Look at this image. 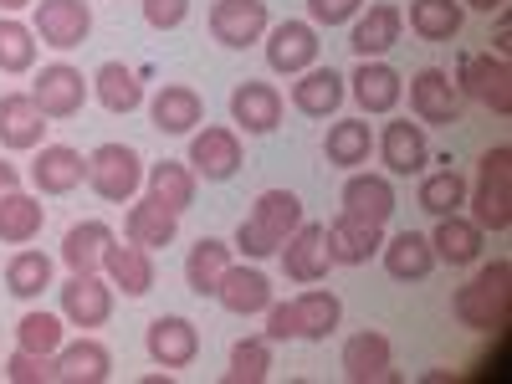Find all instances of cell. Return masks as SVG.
Wrapping results in <instances>:
<instances>
[{"mask_svg":"<svg viewBox=\"0 0 512 384\" xmlns=\"http://www.w3.org/2000/svg\"><path fill=\"white\" fill-rule=\"evenodd\" d=\"M47 128H52V118L36 108L31 93H0V149H16V154L41 149L47 144Z\"/></svg>","mask_w":512,"mask_h":384,"instance_id":"cell-13","label":"cell"},{"mask_svg":"<svg viewBox=\"0 0 512 384\" xmlns=\"http://www.w3.org/2000/svg\"><path fill=\"white\" fill-rule=\"evenodd\" d=\"M461 205H466V175L451 169V159H446V169L420 180V210H431V216H456Z\"/></svg>","mask_w":512,"mask_h":384,"instance_id":"cell-41","label":"cell"},{"mask_svg":"<svg viewBox=\"0 0 512 384\" xmlns=\"http://www.w3.org/2000/svg\"><path fill=\"white\" fill-rule=\"evenodd\" d=\"M36 67V31L16 16H0V72H31Z\"/></svg>","mask_w":512,"mask_h":384,"instance_id":"cell-43","label":"cell"},{"mask_svg":"<svg viewBox=\"0 0 512 384\" xmlns=\"http://www.w3.org/2000/svg\"><path fill=\"white\" fill-rule=\"evenodd\" d=\"M461 6H472V11H487V16H492V11L507 6V0H461Z\"/></svg>","mask_w":512,"mask_h":384,"instance_id":"cell-51","label":"cell"},{"mask_svg":"<svg viewBox=\"0 0 512 384\" xmlns=\"http://www.w3.org/2000/svg\"><path fill=\"white\" fill-rule=\"evenodd\" d=\"M344 374L354 384L395 379V369H390V338H384V333H354L344 344Z\"/></svg>","mask_w":512,"mask_h":384,"instance_id":"cell-36","label":"cell"},{"mask_svg":"<svg viewBox=\"0 0 512 384\" xmlns=\"http://www.w3.org/2000/svg\"><path fill=\"white\" fill-rule=\"evenodd\" d=\"M88 185L98 200L108 205H128L144 185V159L128 149V144H98L88 154Z\"/></svg>","mask_w":512,"mask_h":384,"instance_id":"cell-4","label":"cell"},{"mask_svg":"<svg viewBox=\"0 0 512 384\" xmlns=\"http://www.w3.org/2000/svg\"><path fill=\"white\" fill-rule=\"evenodd\" d=\"M88 93H93V82L82 77L72 62H52V67H41V77H36V88H31V98H36V108L47 113V118H77L82 113V103H88Z\"/></svg>","mask_w":512,"mask_h":384,"instance_id":"cell-10","label":"cell"},{"mask_svg":"<svg viewBox=\"0 0 512 384\" xmlns=\"http://www.w3.org/2000/svg\"><path fill=\"white\" fill-rule=\"evenodd\" d=\"M185 16H190V0H144V21L154 31H175L185 26Z\"/></svg>","mask_w":512,"mask_h":384,"instance_id":"cell-47","label":"cell"},{"mask_svg":"<svg viewBox=\"0 0 512 384\" xmlns=\"http://www.w3.org/2000/svg\"><path fill=\"white\" fill-rule=\"evenodd\" d=\"M267 26H272L267 0H216V6H210V36L231 52L256 47V41L267 36Z\"/></svg>","mask_w":512,"mask_h":384,"instance_id":"cell-8","label":"cell"},{"mask_svg":"<svg viewBox=\"0 0 512 384\" xmlns=\"http://www.w3.org/2000/svg\"><path fill=\"white\" fill-rule=\"evenodd\" d=\"M226 267H231V241L200 236V241L190 246V256H185V282H190V292H195V297H216Z\"/></svg>","mask_w":512,"mask_h":384,"instance_id":"cell-32","label":"cell"},{"mask_svg":"<svg viewBox=\"0 0 512 384\" xmlns=\"http://www.w3.org/2000/svg\"><path fill=\"white\" fill-rule=\"evenodd\" d=\"M379 246H384V226H369V221H354V216L328 221V256H333V267H364Z\"/></svg>","mask_w":512,"mask_h":384,"instance_id":"cell-25","label":"cell"},{"mask_svg":"<svg viewBox=\"0 0 512 384\" xmlns=\"http://www.w3.org/2000/svg\"><path fill=\"white\" fill-rule=\"evenodd\" d=\"M88 82H93V98H98L108 113H134V108H144V82H139V72H134V67H123V62H103Z\"/></svg>","mask_w":512,"mask_h":384,"instance_id":"cell-34","label":"cell"},{"mask_svg":"<svg viewBox=\"0 0 512 384\" xmlns=\"http://www.w3.org/2000/svg\"><path fill=\"white\" fill-rule=\"evenodd\" d=\"M431 246H436V262L472 267L477 256H482V226H477V221H466L461 210H456V216H436Z\"/></svg>","mask_w":512,"mask_h":384,"instance_id":"cell-29","label":"cell"},{"mask_svg":"<svg viewBox=\"0 0 512 384\" xmlns=\"http://www.w3.org/2000/svg\"><path fill=\"white\" fill-rule=\"evenodd\" d=\"M113 374V354L98 338H77V344L57 349V379L62 384H103Z\"/></svg>","mask_w":512,"mask_h":384,"instance_id":"cell-30","label":"cell"},{"mask_svg":"<svg viewBox=\"0 0 512 384\" xmlns=\"http://www.w3.org/2000/svg\"><path fill=\"white\" fill-rule=\"evenodd\" d=\"M31 31L41 47H57V52H72L93 36V6L88 0H36V16H31Z\"/></svg>","mask_w":512,"mask_h":384,"instance_id":"cell-5","label":"cell"},{"mask_svg":"<svg viewBox=\"0 0 512 384\" xmlns=\"http://www.w3.org/2000/svg\"><path fill=\"white\" fill-rule=\"evenodd\" d=\"M344 82L349 77H338L333 67H308V72H297L292 82V108L303 113V118H328L338 113V103H344Z\"/></svg>","mask_w":512,"mask_h":384,"instance_id":"cell-24","label":"cell"},{"mask_svg":"<svg viewBox=\"0 0 512 384\" xmlns=\"http://www.w3.org/2000/svg\"><path fill=\"white\" fill-rule=\"evenodd\" d=\"M400 31H405V11H400V6H390V0H379V6H369L364 16H354L349 47H354V57H359V62H374V57H384V52L395 47Z\"/></svg>","mask_w":512,"mask_h":384,"instance_id":"cell-16","label":"cell"},{"mask_svg":"<svg viewBox=\"0 0 512 384\" xmlns=\"http://www.w3.org/2000/svg\"><path fill=\"white\" fill-rule=\"evenodd\" d=\"M16 349L57 354V349H62V318H57V313H26V318L16 323Z\"/></svg>","mask_w":512,"mask_h":384,"instance_id":"cell-44","label":"cell"},{"mask_svg":"<svg viewBox=\"0 0 512 384\" xmlns=\"http://www.w3.org/2000/svg\"><path fill=\"white\" fill-rule=\"evenodd\" d=\"M292 318H297V338L323 344V338L338 328V318H344V303H338L333 292H323V287H308V292L292 297Z\"/></svg>","mask_w":512,"mask_h":384,"instance_id":"cell-33","label":"cell"},{"mask_svg":"<svg viewBox=\"0 0 512 384\" xmlns=\"http://www.w3.org/2000/svg\"><path fill=\"white\" fill-rule=\"evenodd\" d=\"M282 93L272 88V82H236V93H231V118L236 128H246V134H272V128L282 123Z\"/></svg>","mask_w":512,"mask_h":384,"instance_id":"cell-19","label":"cell"},{"mask_svg":"<svg viewBox=\"0 0 512 384\" xmlns=\"http://www.w3.org/2000/svg\"><path fill=\"white\" fill-rule=\"evenodd\" d=\"M57 292H62V318L72 328H103L113 318V282H103L98 272H72Z\"/></svg>","mask_w":512,"mask_h":384,"instance_id":"cell-11","label":"cell"},{"mask_svg":"<svg viewBox=\"0 0 512 384\" xmlns=\"http://www.w3.org/2000/svg\"><path fill=\"white\" fill-rule=\"evenodd\" d=\"M41 226H47V205H41L36 195H26L21 185L0 195V241H6V246L36 241Z\"/></svg>","mask_w":512,"mask_h":384,"instance_id":"cell-31","label":"cell"},{"mask_svg":"<svg viewBox=\"0 0 512 384\" xmlns=\"http://www.w3.org/2000/svg\"><path fill=\"white\" fill-rule=\"evenodd\" d=\"M282 272H287V282H323L328 277V267H333V256H328V226H313V221H303L282 246Z\"/></svg>","mask_w":512,"mask_h":384,"instance_id":"cell-12","label":"cell"},{"mask_svg":"<svg viewBox=\"0 0 512 384\" xmlns=\"http://www.w3.org/2000/svg\"><path fill=\"white\" fill-rule=\"evenodd\" d=\"M410 108H415L420 123H441V128L461 123V93H456L451 72H441V67H420V72L410 77Z\"/></svg>","mask_w":512,"mask_h":384,"instance_id":"cell-14","label":"cell"},{"mask_svg":"<svg viewBox=\"0 0 512 384\" xmlns=\"http://www.w3.org/2000/svg\"><path fill=\"white\" fill-rule=\"evenodd\" d=\"M144 349L159 369H190L200 359V328L190 318H154L149 323V338H144Z\"/></svg>","mask_w":512,"mask_h":384,"instance_id":"cell-15","label":"cell"},{"mask_svg":"<svg viewBox=\"0 0 512 384\" xmlns=\"http://www.w3.org/2000/svg\"><path fill=\"white\" fill-rule=\"evenodd\" d=\"M369 149H374V134H369V123H364V118L333 123V128H328V139H323V154H328V164H338V169H359V164H369Z\"/></svg>","mask_w":512,"mask_h":384,"instance_id":"cell-39","label":"cell"},{"mask_svg":"<svg viewBox=\"0 0 512 384\" xmlns=\"http://www.w3.org/2000/svg\"><path fill=\"white\" fill-rule=\"evenodd\" d=\"M364 11V0H308V16L313 26H344Z\"/></svg>","mask_w":512,"mask_h":384,"instance_id":"cell-46","label":"cell"},{"mask_svg":"<svg viewBox=\"0 0 512 384\" xmlns=\"http://www.w3.org/2000/svg\"><path fill=\"white\" fill-rule=\"evenodd\" d=\"M123 236L134 241V246H144V251H159V246H169L180 236V216L169 205H159L154 195H144V200H134L128 205V216H123Z\"/></svg>","mask_w":512,"mask_h":384,"instance_id":"cell-22","label":"cell"},{"mask_svg":"<svg viewBox=\"0 0 512 384\" xmlns=\"http://www.w3.org/2000/svg\"><path fill=\"white\" fill-rule=\"evenodd\" d=\"M103 272H108V282L123 292V297H149L154 292V251H144V246H134V241H108V251H103Z\"/></svg>","mask_w":512,"mask_h":384,"instance_id":"cell-17","label":"cell"},{"mask_svg":"<svg viewBox=\"0 0 512 384\" xmlns=\"http://www.w3.org/2000/svg\"><path fill=\"white\" fill-rule=\"evenodd\" d=\"M108 241H113V226H108V221H77V226L62 236V262H67L72 272H98Z\"/></svg>","mask_w":512,"mask_h":384,"instance_id":"cell-37","label":"cell"},{"mask_svg":"<svg viewBox=\"0 0 512 384\" xmlns=\"http://www.w3.org/2000/svg\"><path fill=\"white\" fill-rule=\"evenodd\" d=\"M6 287H11V297H41L52 287V256L47 251H16L11 262H6Z\"/></svg>","mask_w":512,"mask_h":384,"instance_id":"cell-40","label":"cell"},{"mask_svg":"<svg viewBox=\"0 0 512 384\" xmlns=\"http://www.w3.org/2000/svg\"><path fill=\"white\" fill-rule=\"evenodd\" d=\"M267 338H272V344H287V338H297L292 303H272V308H267Z\"/></svg>","mask_w":512,"mask_h":384,"instance_id":"cell-48","label":"cell"},{"mask_svg":"<svg viewBox=\"0 0 512 384\" xmlns=\"http://www.w3.org/2000/svg\"><path fill=\"white\" fill-rule=\"evenodd\" d=\"M466 21L461 0H410V31L420 41H456Z\"/></svg>","mask_w":512,"mask_h":384,"instance_id":"cell-38","label":"cell"},{"mask_svg":"<svg viewBox=\"0 0 512 384\" xmlns=\"http://www.w3.org/2000/svg\"><path fill=\"white\" fill-rule=\"evenodd\" d=\"M507 52H512V26L502 21V26H497V57H507Z\"/></svg>","mask_w":512,"mask_h":384,"instance_id":"cell-50","label":"cell"},{"mask_svg":"<svg viewBox=\"0 0 512 384\" xmlns=\"http://www.w3.org/2000/svg\"><path fill=\"white\" fill-rule=\"evenodd\" d=\"M262 41H267V67L282 72V77H297V72L318 67V52H323L313 21H277V26H267Z\"/></svg>","mask_w":512,"mask_h":384,"instance_id":"cell-7","label":"cell"},{"mask_svg":"<svg viewBox=\"0 0 512 384\" xmlns=\"http://www.w3.org/2000/svg\"><path fill=\"white\" fill-rule=\"evenodd\" d=\"M354 103L364 108V113H395L400 108V98H405V77L390 67V62H359L354 67Z\"/></svg>","mask_w":512,"mask_h":384,"instance_id":"cell-21","label":"cell"},{"mask_svg":"<svg viewBox=\"0 0 512 384\" xmlns=\"http://www.w3.org/2000/svg\"><path fill=\"white\" fill-rule=\"evenodd\" d=\"M344 216L384 226L395 216V185L384 175H349V185H344Z\"/></svg>","mask_w":512,"mask_h":384,"instance_id":"cell-28","label":"cell"},{"mask_svg":"<svg viewBox=\"0 0 512 384\" xmlns=\"http://www.w3.org/2000/svg\"><path fill=\"white\" fill-rule=\"evenodd\" d=\"M26 6H36V0H0V11H6V16H16V11H26Z\"/></svg>","mask_w":512,"mask_h":384,"instance_id":"cell-52","label":"cell"},{"mask_svg":"<svg viewBox=\"0 0 512 384\" xmlns=\"http://www.w3.org/2000/svg\"><path fill=\"white\" fill-rule=\"evenodd\" d=\"M456 93H466V98H477V103H487L492 113H512V67H507V57H492V52H482V57H461V67H456Z\"/></svg>","mask_w":512,"mask_h":384,"instance_id":"cell-6","label":"cell"},{"mask_svg":"<svg viewBox=\"0 0 512 384\" xmlns=\"http://www.w3.org/2000/svg\"><path fill=\"white\" fill-rule=\"evenodd\" d=\"M144 180H149V195L159 200V205H169L175 216H185V210L195 205V169L190 164H180V159H159V164H149L144 169Z\"/></svg>","mask_w":512,"mask_h":384,"instance_id":"cell-35","label":"cell"},{"mask_svg":"<svg viewBox=\"0 0 512 384\" xmlns=\"http://www.w3.org/2000/svg\"><path fill=\"white\" fill-rule=\"evenodd\" d=\"M379 251H384V272H390L395 282H425L436 272V246H431V236H420V231H400Z\"/></svg>","mask_w":512,"mask_h":384,"instance_id":"cell-23","label":"cell"},{"mask_svg":"<svg viewBox=\"0 0 512 384\" xmlns=\"http://www.w3.org/2000/svg\"><path fill=\"white\" fill-rule=\"evenodd\" d=\"M185 164L195 169V180L226 185L236 169H241V134H236V128H221V123L200 128V134L190 139V159Z\"/></svg>","mask_w":512,"mask_h":384,"instance_id":"cell-9","label":"cell"},{"mask_svg":"<svg viewBox=\"0 0 512 384\" xmlns=\"http://www.w3.org/2000/svg\"><path fill=\"white\" fill-rule=\"evenodd\" d=\"M82 180H88V159L72 144H41V154L31 164V185L41 195H72Z\"/></svg>","mask_w":512,"mask_h":384,"instance_id":"cell-18","label":"cell"},{"mask_svg":"<svg viewBox=\"0 0 512 384\" xmlns=\"http://www.w3.org/2000/svg\"><path fill=\"white\" fill-rule=\"evenodd\" d=\"M379 154H384V169H390V175H420V169L431 164V144H425V128L410 123V118L384 123Z\"/></svg>","mask_w":512,"mask_h":384,"instance_id":"cell-20","label":"cell"},{"mask_svg":"<svg viewBox=\"0 0 512 384\" xmlns=\"http://www.w3.org/2000/svg\"><path fill=\"white\" fill-rule=\"evenodd\" d=\"M451 313H456L466 328H482V333L507 328V313H512V267H507V262L482 267L472 282L451 297Z\"/></svg>","mask_w":512,"mask_h":384,"instance_id":"cell-2","label":"cell"},{"mask_svg":"<svg viewBox=\"0 0 512 384\" xmlns=\"http://www.w3.org/2000/svg\"><path fill=\"white\" fill-rule=\"evenodd\" d=\"M466 205H472V221L482 231L512 226V149L507 144L482 154V175H477V190H466Z\"/></svg>","mask_w":512,"mask_h":384,"instance_id":"cell-3","label":"cell"},{"mask_svg":"<svg viewBox=\"0 0 512 384\" xmlns=\"http://www.w3.org/2000/svg\"><path fill=\"white\" fill-rule=\"evenodd\" d=\"M216 297H221L226 313L251 318V313H267L272 308V282H267V272H256V267H226Z\"/></svg>","mask_w":512,"mask_h":384,"instance_id":"cell-27","label":"cell"},{"mask_svg":"<svg viewBox=\"0 0 512 384\" xmlns=\"http://www.w3.org/2000/svg\"><path fill=\"white\" fill-rule=\"evenodd\" d=\"M16 185H21L16 164H6V159H0V195H6V190H16Z\"/></svg>","mask_w":512,"mask_h":384,"instance_id":"cell-49","label":"cell"},{"mask_svg":"<svg viewBox=\"0 0 512 384\" xmlns=\"http://www.w3.org/2000/svg\"><path fill=\"white\" fill-rule=\"evenodd\" d=\"M303 226V200L292 190H262L251 205V216L236 226V251L251 256V262H262V256H277V246Z\"/></svg>","mask_w":512,"mask_h":384,"instance_id":"cell-1","label":"cell"},{"mask_svg":"<svg viewBox=\"0 0 512 384\" xmlns=\"http://www.w3.org/2000/svg\"><path fill=\"white\" fill-rule=\"evenodd\" d=\"M272 369V338H236L231 344V369H226V384H262Z\"/></svg>","mask_w":512,"mask_h":384,"instance_id":"cell-42","label":"cell"},{"mask_svg":"<svg viewBox=\"0 0 512 384\" xmlns=\"http://www.w3.org/2000/svg\"><path fill=\"white\" fill-rule=\"evenodd\" d=\"M149 118L159 134H190V128L205 118V98L195 88H185V82H164V88L154 93L149 103Z\"/></svg>","mask_w":512,"mask_h":384,"instance_id":"cell-26","label":"cell"},{"mask_svg":"<svg viewBox=\"0 0 512 384\" xmlns=\"http://www.w3.org/2000/svg\"><path fill=\"white\" fill-rule=\"evenodd\" d=\"M6 379H11V384H57V354L16 349V354L6 359Z\"/></svg>","mask_w":512,"mask_h":384,"instance_id":"cell-45","label":"cell"}]
</instances>
